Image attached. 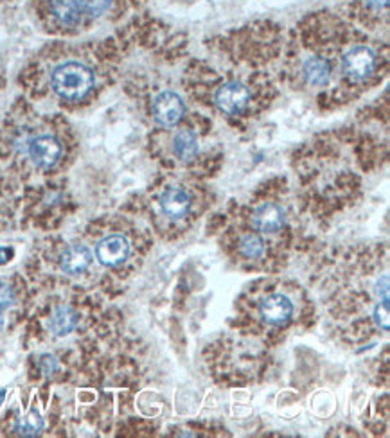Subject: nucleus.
<instances>
[{
    "label": "nucleus",
    "mask_w": 390,
    "mask_h": 438,
    "mask_svg": "<svg viewBox=\"0 0 390 438\" xmlns=\"http://www.w3.org/2000/svg\"><path fill=\"white\" fill-rule=\"evenodd\" d=\"M94 72L79 62H65L52 70L55 92L67 101H79L94 86Z\"/></svg>",
    "instance_id": "nucleus-1"
},
{
    "label": "nucleus",
    "mask_w": 390,
    "mask_h": 438,
    "mask_svg": "<svg viewBox=\"0 0 390 438\" xmlns=\"http://www.w3.org/2000/svg\"><path fill=\"white\" fill-rule=\"evenodd\" d=\"M376 56L369 47H352L343 56V72L352 81H363L374 72Z\"/></svg>",
    "instance_id": "nucleus-2"
},
{
    "label": "nucleus",
    "mask_w": 390,
    "mask_h": 438,
    "mask_svg": "<svg viewBox=\"0 0 390 438\" xmlns=\"http://www.w3.org/2000/svg\"><path fill=\"white\" fill-rule=\"evenodd\" d=\"M250 101V92L243 83H225L214 93V103L223 113L236 115L243 112Z\"/></svg>",
    "instance_id": "nucleus-3"
},
{
    "label": "nucleus",
    "mask_w": 390,
    "mask_h": 438,
    "mask_svg": "<svg viewBox=\"0 0 390 438\" xmlns=\"http://www.w3.org/2000/svg\"><path fill=\"white\" fill-rule=\"evenodd\" d=\"M130 255V243L125 236L113 234V236L103 237L96 246V257L103 266H119L125 263Z\"/></svg>",
    "instance_id": "nucleus-4"
},
{
    "label": "nucleus",
    "mask_w": 390,
    "mask_h": 438,
    "mask_svg": "<svg viewBox=\"0 0 390 438\" xmlns=\"http://www.w3.org/2000/svg\"><path fill=\"white\" fill-rule=\"evenodd\" d=\"M29 156L40 169H49L62 156V144L52 135H40L29 142Z\"/></svg>",
    "instance_id": "nucleus-5"
},
{
    "label": "nucleus",
    "mask_w": 390,
    "mask_h": 438,
    "mask_svg": "<svg viewBox=\"0 0 390 438\" xmlns=\"http://www.w3.org/2000/svg\"><path fill=\"white\" fill-rule=\"evenodd\" d=\"M185 106L175 92H162L155 97L153 101V117L159 125L175 126L182 119Z\"/></svg>",
    "instance_id": "nucleus-6"
},
{
    "label": "nucleus",
    "mask_w": 390,
    "mask_h": 438,
    "mask_svg": "<svg viewBox=\"0 0 390 438\" xmlns=\"http://www.w3.org/2000/svg\"><path fill=\"white\" fill-rule=\"evenodd\" d=\"M259 314L268 325H282L292 318L293 304L288 296L275 293V295L263 299L261 306H259Z\"/></svg>",
    "instance_id": "nucleus-7"
},
{
    "label": "nucleus",
    "mask_w": 390,
    "mask_h": 438,
    "mask_svg": "<svg viewBox=\"0 0 390 438\" xmlns=\"http://www.w3.org/2000/svg\"><path fill=\"white\" fill-rule=\"evenodd\" d=\"M286 214L285 209L277 203H265L254 214L256 229L263 234H275L285 226Z\"/></svg>",
    "instance_id": "nucleus-8"
},
{
    "label": "nucleus",
    "mask_w": 390,
    "mask_h": 438,
    "mask_svg": "<svg viewBox=\"0 0 390 438\" xmlns=\"http://www.w3.org/2000/svg\"><path fill=\"white\" fill-rule=\"evenodd\" d=\"M160 209L171 219H180L191 209V198L180 187H169L160 196Z\"/></svg>",
    "instance_id": "nucleus-9"
},
{
    "label": "nucleus",
    "mask_w": 390,
    "mask_h": 438,
    "mask_svg": "<svg viewBox=\"0 0 390 438\" xmlns=\"http://www.w3.org/2000/svg\"><path fill=\"white\" fill-rule=\"evenodd\" d=\"M92 264V252L85 245H72L63 252L59 266L67 275H79Z\"/></svg>",
    "instance_id": "nucleus-10"
},
{
    "label": "nucleus",
    "mask_w": 390,
    "mask_h": 438,
    "mask_svg": "<svg viewBox=\"0 0 390 438\" xmlns=\"http://www.w3.org/2000/svg\"><path fill=\"white\" fill-rule=\"evenodd\" d=\"M79 316L72 307L69 306H58L52 313L51 320H49V327H51L55 336H67L78 327Z\"/></svg>",
    "instance_id": "nucleus-11"
},
{
    "label": "nucleus",
    "mask_w": 390,
    "mask_h": 438,
    "mask_svg": "<svg viewBox=\"0 0 390 438\" xmlns=\"http://www.w3.org/2000/svg\"><path fill=\"white\" fill-rule=\"evenodd\" d=\"M302 72H304L306 81L313 86H324L331 79V65H329L328 59L319 58V56L306 59Z\"/></svg>",
    "instance_id": "nucleus-12"
},
{
    "label": "nucleus",
    "mask_w": 390,
    "mask_h": 438,
    "mask_svg": "<svg viewBox=\"0 0 390 438\" xmlns=\"http://www.w3.org/2000/svg\"><path fill=\"white\" fill-rule=\"evenodd\" d=\"M173 153L182 162H191L198 153V140L191 129H180L175 137H173Z\"/></svg>",
    "instance_id": "nucleus-13"
},
{
    "label": "nucleus",
    "mask_w": 390,
    "mask_h": 438,
    "mask_svg": "<svg viewBox=\"0 0 390 438\" xmlns=\"http://www.w3.org/2000/svg\"><path fill=\"white\" fill-rule=\"evenodd\" d=\"M51 11L63 25H74L81 16V6L78 0H49Z\"/></svg>",
    "instance_id": "nucleus-14"
},
{
    "label": "nucleus",
    "mask_w": 390,
    "mask_h": 438,
    "mask_svg": "<svg viewBox=\"0 0 390 438\" xmlns=\"http://www.w3.org/2000/svg\"><path fill=\"white\" fill-rule=\"evenodd\" d=\"M15 430L22 437H36V434H40V431L43 430V419L40 417L38 410H31L28 415L16 420Z\"/></svg>",
    "instance_id": "nucleus-15"
},
{
    "label": "nucleus",
    "mask_w": 390,
    "mask_h": 438,
    "mask_svg": "<svg viewBox=\"0 0 390 438\" xmlns=\"http://www.w3.org/2000/svg\"><path fill=\"white\" fill-rule=\"evenodd\" d=\"M239 252L241 255L248 257V259H258L265 252V243L258 234H248L239 241Z\"/></svg>",
    "instance_id": "nucleus-16"
},
{
    "label": "nucleus",
    "mask_w": 390,
    "mask_h": 438,
    "mask_svg": "<svg viewBox=\"0 0 390 438\" xmlns=\"http://www.w3.org/2000/svg\"><path fill=\"white\" fill-rule=\"evenodd\" d=\"M81 11L88 13L90 16H99L106 13L112 6V0H78Z\"/></svg>",
    "instance_id": "nucleus-17"
},
{
    "label": "nucleus",
    "mask_w": 390,
    "mask_h": 438,
    "mask_svg": "<svg viewBox=\"0 0 390 438\" xmlns=\"http://www.w3.org/2000/svg\"><path fill=\"white\" fill-rule=\"evenodd\" d=\"M374 322L376 325L382 327L383 330H389L390 327V316H389V299H383V302L376 307L374 311Z\"/></svg>",
    "instance_id": "nucleus-18"
},
{
    "label": "nucleus",
    "mask_w": 390,
    "mask_h": 438,
    "mask_svg": "<svg viewBox=\"0 0 390 438\" xmlns=\"http://www.w3.org/2000/svg\"><path fill=\"white\" fill-rule=\"evenodd\" d=\"M15 302V293H13V287L6 282H0V314L4 313L6 309L13 306Z\"/></svg>",
    "instance_id": "nucleus-19"
},
{
    "label": "nucleus",
    "mask_w": 390,
    "mask_h": 438,
    "mask_svg": "<svg viewBox=\"0 0 390 438\" xmlns=\"http://www.w3.org/2000/svg\"><path fill=\"white\" fill-rule=\"evenodd\" d=\"M40 364H42L43 372L47 374V376H51V374L55 372L56 369H58V363H56L55 356H49V354L42 356V359H40Z\"/></svg>",
    "instance_id": "nucleus-20"
},
{
    "label": "nucleus",
    "mask_w": 390,
    "mask_h": 438,
    "mask_svg": "<svg viewBox=\"0 0 390 438\" xmlns=\"http://www.w3.org/2000/svg\"><path fill=\"white\" fill-rule=\"evenodd\" d=\"M376 295L382 299H389V275H383V279L378 280L376 284Z\"/></svg>",
    "instance_id": "nucleus-21"
},
{
    "label": "nucleus",
    "mask_w": 390,
    "mask_h": 438,
    "mask_svg": "<svg viewBox=\"0 0 390 438\" xmlns=\"http://www.w3.org/2000/svg\"><path fill=\"white\" fill-rule=\"evenodd\" d=\"M13 248L9 246H0V264H8L13 259Z\"/></svg>",
    "instance_id": "nucleus-22"
},
{
    "label": "nucleus",
    "mask_w": 390,
    "mask_h": 438,
    "mask_svg": "<svg viewBox=\"0 0 390 438\" xmlns=\"http://www.w3.org/2000/svg\"><path fill=\"white\" fill-rule=\"evenodd\" d=\"M367 4L372 6V8H376V9H382V8H386L389 0H367Z\"/></svg>",
    "instance_id": "nucleus-23"
}]
</instances>
